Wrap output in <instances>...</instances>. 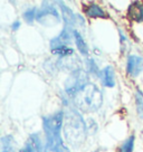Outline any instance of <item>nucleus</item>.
<instances>
[{"label": "nucleus", "instance_id": "1", "mask_svg": "<svg viewBox=\"0 0 143 152\" xmlns=\"http://www.w3.org/2000/svg\"><path fill=\"white\" fill-rule=\"evenodd\" d=\"M72 99L77 109L84 112H95L102 106L103 103V96L101 90L91 83L87 84Z\"/></svg>", "mask_w": 143, "mask_h": 152}, {"label": "nucleus", "instance_id": "2", "mask_svg": "<svg viewBox=\"0 0 143 152\" xmlns=\"http://www.w3.org/2000/svg\"><path fill=\"white\" fill-rule=\"evenodd\" d=\"M64 122L63 131L67 142L72 144L83 142L86 134V125L81 115L77 112H69Z\"/></svg>", "mask_w": 143, "mask_h": 152}, {"label": "nucleus", "instance_id": "3", "mask_svg": "<svg viewBox=\"0 0 143 152\" xmlns=\"http://www.w3.org/2000/svg\"><path fill=\"white\" fill-rule=\"evenodd\" d=\"M87 84H90L87 73L82 68H77V69L72 72L69 77L65 82V92L69 96L74 97Z\"/></svg>", "mask_w": 143, "mask_h": 152}, {"label": "nucleus", "instance_id": "4", "mask_svg": "<svg viewBox=\"0 0 143 152\" xmlns=\"http://www.w3.org/2000/svg\"><path fill=\"white\" fill-rule=\"evenodd\" d=\"M42 9L37 14L36 20L40 25L44 26H54L57 25L61 21V15L58 12V10L52 6L49 2H43Z\"/></svg>", "mask_w": 143, "mask_h": 152}, {"label": "nucleus", "instance_id": "5", "mask_svg": "<svg viewBox=\"0 0 143 152\" xmlns=\"http://www.w3.org/2000/svg\"><path fill=\"white\" fill-rule=\"evenodd\" d=\"M126 74L130 77H138L143 72V57L136 54H131L126 59Z\"/></svg>", "mask_w": 143, "mask_h": 152}, {"label": "nucleus", "instance_id": "6", "mask_svg": "<svg viewBox=\"0 0 143 152\" xmlns=\"http://www.w3.org/2000/svg\"><path fill=\"white\" fill-rule=\"evenodd\" d=\"M128 17L134 23L142 24L143 23V2L134 1L128 8Z\"/></svg>", "mask_w": 143, "mask_h": 152}, {"label": "nucleus", "instance_id": "7", "mask_svg": "<svg viewBox=\"0 0 143 152\" xmlns=\"http://www.w3.org/2000/svg\"><path fill=\"white\" fill-rule=\"evenodd\" d=\"M100 78L102 81V84L105 86V87H114L115 83H116V80H115V71L114 67L112 65H107L105 66L102 71H101V75Z\"/></svg>", "mask_w": 143, "mask_h": 152}, {"label": "nucleus", "instance_id": "8", "mask_svg": "<svg viewBox=\"0 0 143 152\" xmlns=\"http://www.w3.org/2000/svg\"><path fill=\"white\" fill-rule=\"evenodd\" d=\"M84 15L88 18H107L106 11L95 2H91L84 7Z\"/></svg>", "mask_w": 143, "mask_h": 152}, {"label": "nucleus", "instance_id": "9", "mask_svg": "<svg viewBox=\"0 0 143 152\" xmlns=\"http://www.w3.org/2000/svg\"><path fill=\"white\" fill-rule=\"evenodd\" d=\"M73 36H74V43L76 45L78 52L81 53V55H83V56H87L90 50H88V46H87L83 35L77 29H74L73 30Z\"/></svg>", "mask_w": 143, "mask_h": 152}, {"label": "nucleus", "instance_id": "10", "mask_svg": "<svg viewBox=\"0 0 143 152\" xmlns=\"http://www.w3.org/2000/svg\"><path fill=\"white\" fill-rule=\"evenodd\" d=\"M0 152H16L15 140L11 135H5L1 138V150Z\"/></svg>", "mask_w": 143, "mask_h": 152}, {"label": "nucleus", "instance_id": "11", "mask_svg": "<svg viewBox=\"0 0 143 152\" xmlns=\"http://www.w3.org/2000/svg\"><path fill=\"white\" fill-rule=\"evenodd\" d=\"M134 143H135V137L130 135L117 149V152H133Z\"/></svg>", "mask_w": 143, "mask_h": 152}, {"label": "nucleus", "instance_id": "12", "mask_svg": "<svg viewBox=\"0 0 143 152\" xmlns=\"http://www.w3.org/2000/svg\"><path fill=\"white\" fill-rule=\"evenodd\" d=\"M134 97H135V107L138 115L143 120V93L140 90H136Z\"/></svg>", "mask_w": 143, "mask_h": 152}, {"label": "nucleus", "instance_id": "13", "mask_svg": "<svg viewBox=\"0 0 143 152\" xmlns=\"http://www.w3.org/2000/svg\"><path fill=\"white\" fill-rule=\"evenodd\" d=\"M37 14H38V11H37L36 8H29L26 11H24L23 18H24V20L27 24H33L34 21L36 20V18H37Z\"/></svg>", "mask_w": 143, "mask_h": 152}, {"label": "nucleus", "instance_id": "14", "mask_svg": "<svg viewBox=\"0 0 143 152\" xmlns=\"http://www.w3.org/2000/svg\"><path fill=\"white\" fill-rule=\"evenodd\" d=\"M86 65H87V69L90 72V74H92V75H97L100 77L101 71L98 69V66H97V64H96V62L93 58H87Z\"/></svg>", "mask_w": 143, "mask_h": 152}, {"label": "nucleus", "instance_id": "15", "mask_svg": "<svg viewBox=\"0 0 143 152\" xmlns=\"http://www.w3.org/2000/svg\"><path fill=\"white\" fill-rule=\"evenodd\" d=\"M120 39H121V49L123 53H126L129 50L130 47V39L126 36V34H124V31L120 30Z\"/></svg>", "mask_w": 143, "mask_h": 152}, {"label": "nucleus", "instance_id": "16", "mask_svg": "<svg viewBox=\"0 0 143 152\" xmlns=\"http://www.w3.org/2000/svg\"><path fill=\"white\" fill-rule=\"evenodd\" d=\"M18 152H36L35 150H34V148L29 144L28 142H26L24 144V147H21L19 149V151Z\"/></svg>", "mask_w": 143, "mask_h": 152}, {"label": "nucleus", "instance_id": "17", "mask_svg": "<svg viewBox=\"0 0 143 152\" xmlns=\"http://www.w3.org/2000/svg\"><path fill=\"white\" fill-rule=\"evenodd\" d=\"M19 28H20V21H19V20H16V21H14V23H12V25H11V29H12L14 31H16V30H18Z\"/></svg>", "mask_w": 143, "mask_h": 152}]
</instances>
